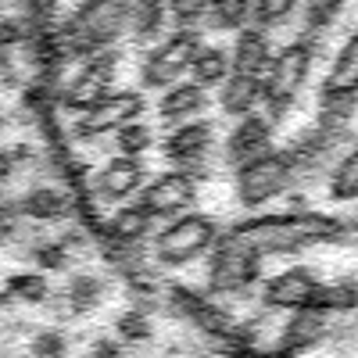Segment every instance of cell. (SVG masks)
Returning <instances> with one entry per match:
<instances>
[{"mask_svg":"<svg viewBox=\"0 0 358 358\" xmlns=\"http://www.w3.org/2000/svg\"><path fill=\"white\" fill-rule=\"evenodd\" d=\"M319 47H322L319 33H315V29H305V33L297 36L290 47H283L276 57H268L258 101L265 104L268 122H273V126L290 111V104L297 97V90H301V83H305V76H308V69L315 62Z\"/></svg>","mask_w":358,"mask_h":358,"instance_id":"6da1fadb","label":"cell"},{"mask_svg":"<svg viewBox=\"0 0 358 358\" xmlns=\"http://www.w3.org/2000/svg\"><path fill=\"white\" fill-rule=\"evenodd\" d=\"M273 50H268V40H265V29H244L236 36V54H233V65H229V76H241V79H262L265 76V65Z\"/></svg>","mask_w":358,"mask_h":358,"instance_id":"4fadbf2b","label":"cell"},{"mask_svg":"<svg viewBox=\"0 0 358 358\" xmlns=\"http://www.w3.org/2000/svg\"><path fill=\"white\" fill-rule=\"evenodd\" d=\"M104 94H108V86H101L97 79H90V76L79 72L72 79V86H69V94H65V104L76 108V111H86V108H94Z\"/></svg>","mask_w":358,"mask_h":358,"instance_id":"7402d4cb","label":"cell"},{"mask_svg":"<svg viewBox=\"0 0 358 358\" xmlns=\"http://www.w3.org/2000/svg\"><path fill=\"white\" fill-rule=\"evenodd\" d=\"M18 233V204L0 201V241H11Z\"/></svg>","mask_w":358,"mask_h":358,"instance_id":"836d02e7","label":"cell"},{"mask_svg":"<svg viewBox=\"0 0 358 358\" xmlns=\"http://www.w3.org/2000/svg\"><path fill=\"white\" fill-rule=\"evenodd\" d=\"M301 0H255L251 11H255V29H265V25H273V22H283Z\"/></svg>","mask_w":358,"mask_h":358,"instance_id":"f1b7e54d","label":"cell"},{"mask_svg":"<svg viewBox=\"0 0 358 358\" xmlns=\"http://www.w3.org/2000/svg\"><path fill=\"white\" fill-rule=\"evenodd\" d=\"M147 229H151V215L143 212V208L136 204V208H122V212L115 215V233L122 236V241H136V236H143Z\"/></svg>","mask_w":358,"mask_h":358,"instance_id":"4316f807","label":"cell"},{"mask_svg":"<svg viewBox=\"0 0 358 358\" xmlns=\"http://www.w3.org/2000/svg\"><path fill=\"white\" fill-rule=\"evenodd\" d=\"M11 65V57H8V50H0V69H8Z\"/></svg>","mask_w":358,"mask_h":358,"instance_id":"8d00e7d4","label":"cell"},{"mask_svg":"<svg viewBox=\"0 0 358 358\" xmlns=\"http://www.w3.org/2000/svg\"><path fill=\"white\" fill-rule=\"evenodd\" d=\"M212 136H215L212 122H187V126H179V129L165 140V155L190 169V172H183V176L201 179V176H204L201 165H204L208 147H212Z\"/></svg>","mask_w":358,"mask_h":358,"instance_id":"9c48e42d","label":"cell"},{"mask_svg":"<svg viewBox=\"0 0 358 358\" xmlns=\"http://www.w3.org/2000/svg\"><path fill=\"white\" fill-rule=\"evenodd\" d=\"M115 143H118V151H122L126 158H136V155H143L147 147H151V129L140 126V122H122L118 126Z\"/></svg>","mask_w":358,"mask_h":358,"instance_id":"484cf974","label":"cell"},{"mask_svg":"<svg viewBox=\"0 0 358 358\" xmlns=\"http://www.w3.org/2000/svg\"><path fill=\"white\" fill-rule=\"evenodd\" d=\"M190 72H194V83H197L201 90H204V86H215V83H222L226 72H229V57H226L222 47L201 43L197 54L190 57Z\"/></svg>","mask_w":358,"mask_h":358,"instance_id":"2e32d148","label":"cell"},{"mask_svg":"<svg viewBox=\"0 0 358 358\" xmlns=\"http://www.w3.org/2000/svg\"><path fill=\"white\" fill-rule=\"evenodd\" d=\"M22 155V151H18ZM15 151H0V183H8V179L15 176V162H18Z\"/></svg>","mask_w":358,"mask_h":358,"instance_id":"d590c367","label":"cell"},{"mask_svg":"<svg viewBox=\"0 0 358 358\" xmlns=\"http://www.w3.org/2000/svg\"><path fill=\"white\" fill-rule=\"evenodd\" d=\"M204 104H208V97L197 83H179L162 97V118L165 122H183V118L197 115Z\"/></svg>","mask_w":358,"mask_h":358,"instance_id":"9a60e30c","label":"cell"},{"mask_svg":"<svg viewBox=\"0 0 358 358\" xmlns=\"http://www.w3.org/2000/svg\"><path fill=\"white\" fill-rule=\"evenodd\" d=\"M29 351L36 358H65L69 355V337L62 330H40L29 341Z\"/></svg>","mask_w":358,"mask_h":358,"instance_id":"83f0119b","label":"cell"},{"mask_svg":"<svg viewBox=\"0 0 358 358\" xmlns=\"http://www.w3.org/2000/svg\"><path fill=\"white\" fill-rule=\"evenodd\" d=\"M29 255H33V262L40 265V273H62V268L69 265V251L62 244H36Z\"/></svg>","mask_w":358,"mask_h":358,"instance_id":"f546056e","label":"cell"},{"mask_svg":"<svg viewBox=\"0 0 358 358\" xmlns=\"http://www.w3.org/2000/svg\"><path fill=\"white\" fill-rule=\"evenodd\" d=\"M273 151H276L273 147V122L262 118V115H255V111L241 115V122H236V129H233V136L226 143L229 165L248 169V165L262 162L265 155H273Z\"/></svg>","mask_w":358,"mask_h":358,"instance_id":"52a82bcc","label":"cell"},{"mask_svg":"<svg viewBox=\"0 0 358 358\" xmlns=\"http://www.w3.org/2000/svg\"><path fill=\"white\" fill-rule=\"evenodd\" d=\"M143 111V97L140 94H129V90H122V94H108L94 104L86 108V118L79 122V133H104V129H118L122 122H129V118H136Z\"/></svg>","mask_w":358,"mask_h":358,"instance_id":"30bf717a","label":"cell"},{"mask_svg":"<svg viewBox=\"0 0 358 358\" xmlns=\"http://www.w3.org/2000/svg\"><path fill=\"white\" fill-rule=\"evenodd\" d=\"M219 236V226L204 215H190V219H176L169 222L158 241H155V255L165 265H183L190 258H197L201 251H208Z\"/></svg>","mask_w":358,"mask_h":358,"instance_id":"277c9868","label":"cell"},{"mask_svg":"<svg viewBox=\"0 0 358 358\" xmlns=\"http://www.w3.org/2000/svg\"><path fill=\"white\" fill-rule=\"evenodd\" d=\"M86 358H129L126 355V344L115 341V337H97L94 344H90Z\"/></svg>","mask_w":358,"mask_h":358,"instance_id":"d6a6232c","label":"cell"},{"mask_svg":"<svg viewBox=\"0 0 358 358\" xmlns=\"http://www.w3.org/2000/svg\"><path fill=\"white\" fill-rule=\"evenodd\" d=\"M143 183H147L143 165H140L136 158H126V155L115 158V162H108V165L97 172V194H101V197H111V201L136 194Z\"/></svg>","mask_w":358,"mask_h":358,"instance_id":"7c38bea8","label":"cell"},{"mask_svg":"<svg viewBox=\"0 0 358 358\" xmlns=\"http://www.w3.org/2000/svg\"><path fill=\"white\" fill-rule=\"evenodd\" d=\"M251 4H255V0H212V4H208V11H212V22H215L219 29H236V25L248 22Z\"/></svg>","mask_w":358,"mask_h":358,"instance_id":"603a6c76","label":"cell"},{"mask_svg":"<svg viewBox=\"0 0 358 358\" xmlns=\"http://www.w3.org/2000/svg\"><path fill=\"white\" fill-rule=\"evenodd\" d=\"M355 79H358V57H355V43L348 40L337 54L334 69H330V86L334 90H355Z\"/></svg>","mask_w":358,"mask_h":358,"instance_id":"d4e9b609","label":"cell"},{"mask_svg":"<svg viewBox=\"0 0 358 358\" xmlns=\"http://www.w3.org/2000/svg\"><path fill=\"white\" fill-rule=\"evenodd\" d=\"M262 276V251L248 244L244 236H215V258H212V287L222 294L244 290Z\"/></svg>","mask_w":358,"mask_h":358,"instance_id":"3957f363","label":"cell"},{"mask_svg":"<svg viewBox=\"0 0 358 358\" xmlns=\"http://www.w3.org/2000/svg\"><path fill=\"white\" fill-rule=\"evenodd\" d=\"M348 0H308V29L322 33L326 25H334V18L341 15V8Z\"/></svg>","mask_w":358,"mask_h":358,"instance_id":"4dcf8cb0","label":"cell"},{"mask_svg":"<svg viewBox=\"0 0 358 358\" xmlns=\"http://www.w3.org/2000/svg\"><path fill=\"white\" fill-rule=\"evenodd\" d=\"M194 201V179L183 176V172H165L158 179L143 187V197H140V208L151 219H169L176 212H183V208Z\"/></svg>","mask_w":358,"mask_h":358,"instance_id":"ba28073f","label":"cell"},{"mask_svg":"<svg viewBox=\"0 0 358 358\" xmlns=\"http://www.w3.org/2000/svg\"><path fill=\"white\" fill-rule=\"evenodd\" d=\"M4 305H8V294H0V312H4Z\"/></svg>","mask_w":358,"mask_h":358,"instance_id":"74e56055","label":"cell"},{"mask_svg":"<svg viewBox=\"0 0 358 358\" xmlns=\"http://www.w3.org/2000/svg\"><path fill=\"white\" fill-rule=\"evenodd\" d=\"M18 215H29L36 222H54V219H65L69 215V197L54 187H36L29 190L18 201Z\"/></svg>","mask_w":358,"mask_h":358,"instance_id":"5bb4252c","label":"cell"},{"mask_svg":"<svg viewBox=\"0 0 358 358\" xmlns=\"http://www.w3.org/2000/svg\"><path fill=\"white\" fill-rule=\"evenodd\" d=\"M322 330H326V315H319V312H312V308H297V315L290 319V326H287L283 337H287L290 348H305V344L319 341Z\"/></svg>","mask_w":358,"mask_h":358,"instance_id":"d6986e66","label":"cell"},{"mask_svg":"<svg viewBox=\"0 0 358 358\" xmlns=\"http://www.w3.org/2000/svg\"><path fill=\"white\" fill-rule=\"evenodd\" d=\"M18 40H22V25L15 18H0V50L18 43Z\"/></svg>","mask_w":358,"mask_h":358,"instance_id":"e575fe53","label":"cell"},{"mask_svg":"<svg viewBox=\"0 0 358 358\" xmlns=\"http://www.w3.org/2000/svg\"><path fill=\"white\" fill-rule=\"evenodd\" d=\"M4 294L18 297V301H29V305H40L50 297V287H47L43 273H15V276H8Z\"/></svg>","mask_w":358,"mask_h":358,"instance_id":"44dd1931","label":"cell"},{"mask_svg":"<svg viewBox=\"0 0 358 358\" xmlns=\"http://www.w3.org/2000/svg\"><path fill=\"white\" fill-rule=\"evenodd\" d=\"M197 47H201V36L179 29L176 36H169L162 47H155L151 54H147L143 72H140L143 86H169V83H176L179 76H183V69L190 65V57L197 54Z\"/></svg>","mask_w":358,"mask_h":358,"instance_id":"8992f818","label":"cell"},{"mask_svg":"<svg viewBox=\"0 0 358 358\" xmlns=\"http://www.w3.org/2000/svg\"><path fill=\"white\" fill-rule=\"evenodd\" d=\"M208 4H212V0H169L172 18L183 25V29L194 25V22H201V18L208 15Z\"/></svg>","mask_w":358,"mask_h":358,"instance_id":"1f68e13d","label":"cell"},{"mask_svg":"<svg viewBox=\"0 0 358 358\" xmlns=\"http://www.w3.org/2000/svg\"><path fill=\"white\" fill-rule=\"evenodd\" d=\"M236 236H244L248 244H255L262 255L273 251V255H287V251H297L319 236L330 233L326 219H312V222H294V219H255V222H244V226H233Z\"/></svg>","mask_w":358,"mask_h":358,"instance_id":"7a4b0ae2","label":"cell"},{"mask_svg":"<svg viewBox=\"0 0 358 358\" xmlns=\"http://www.w3.org/2000/svg\"><path fill=\"white\" fill-rule=\"evenodd\" d=\"M355 190H358V162H355V155L348 151V155L341 158V165L334 169V176H330V194H334L337 201H351Z\"/></svg>","mask_w":358,"mask_h":358,"instance_id":"cb8c5ba5","label":"cell"},{"mask_svg":"<svg viewBox=\"0 0 358 358\" xmlns=\"http://www.w3.org/2000/svg\"><path fill=\"white\" fill-rule=\"evenodd\" d=\"M290 183H294V169L287 165L283 151H273L262 162L241 169V176H236V197H241L244 208H262L265 201L280 197Z\"/></svg>","mask_w":358,"mask_h":358,"instance_id":"5b68a950","label":"cell"},{"mask_svg":"<svg viewBox=\"0 0 358 358\" xmlns=\"http://www.w3.org/2000/svg\"><path fill=\"white\" fill-rule=\"evenodd\" d=\"M115 334L122 344H147L155 337V322L143 308H126L122 315L115 319Z\"/></svg>","mask_w":358,"mask_h":358,"instance_id":"ffe728a7","label":"cell"},{"mask_svg":"<svg viewBox=\"0 0 358 358\" xmlns=\"http://www.w3.org/2000/svg\"><path fill=\"white\" fill-rule=\"evenodd\" d=\"M126 22H129L133 36H136L140 43L155 40L158 29H162V22H165V0H136Z\"/></svg>","mask_w":358,"mask_h":358,"instance_id":"e0dca14e","label":"cell"},{"mask_svg":"<svg viewBox=\"0 0 358 358\" xmlns=\"http://www.w3.org/2000/svg\"><path fill=\"white\" fill-rule=\"evenodd\" d=\"M65 297H69L72 312H90V308L101 305V297H104V280H101V276H90V273H79V276L69 280Z\"/></svg>","mask_w":358,"mask_h":358,"instance_id":"ac0fdd59","label":"cell"},{"mask_svg":"<svg viewBox=\"0 0 358 358\" xmlns=\"http://www.w3.org/2000/svg\"><path fill=\"white\" fill-rule=\"evenodd\" d=\"M315 287L319 280L312 268H287V273L265 283V301L273 308H305Z\"/></svg>","mask_w":358,"mask_h":358,"instance_id":"8fae6325","label":"cell"}]
</instances>
